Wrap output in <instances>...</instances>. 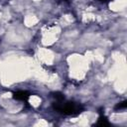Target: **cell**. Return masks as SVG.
Returning a JSON list of instances; mask_svg holds the SVG:
<instances>
[{"instance_id": "cell-5", "label": "cell", "mask_w": 127, "mask_h": 127, "mask_svg": "<svg viewBox=\"0 0 127 127\" xmlns=\"http://www.w3.org/2000/svg\"><path fill=\"white\" fill-rule=\"evenodd\" d=\"M54 97L56 98L57 101H61V100H64V96L61 92H56V93H54Z\"/></svg>"}, {"instance_id": "cell-4", "label": "cell", "mask_w": 127, "mask_h": 127, "mask_svg": "<svg viewBox=\"0 0 127 127\" xmlns=\"http://www.w3.org/2000/svg\"><path fill=\"white\" fill-rule=\"evenodd\" d=\"M127 107V101L124 100L120 103H118L116 106H115V110H121V109H125Z\"/></svg>"}, {"instance_id": "cell-3", "label": "cell", "mask_w": 127, "mask_h": 127, "mask_svg": "<svg viewBox=\"0 0 127 127\" xmlns=\"http://www.w3.org/2000/svg\"><path fill=\"white\" fill-rule=\"evenodd\" d=\"M94 125H96V126H101V127H105V126H109L110 123H109V121L107 120V118H106L104 115H100L99 118H98V120H97V122H96Z\"/></svg>"}, {"instance_id": "cell-6", "label": "cell", "mask_w": 127, "mask_h": 127, "mask_svg": "<svg viewBox=\"0 0 127 127\" xmlns=\"http://www.w3.org/2000/svg\"><path fill=\"white\" fill-rule=\"evenodd\" d=\"M98 1H100V2H109L110 0H98Z\"/></svg>"}, {"instance_id": "cell-2", "label": "cell", "mask_w": 127, "mask_h": 127, "mask_svg": "<svg viewBox=\"0 0 127 127\" xmlns=\"http://www.w3.org/2000/svg\"><path fill=\"white\" fill-rule=\"evenodd\" d=\"M13 98L16 100H20V101H27L29 98V93L27 91H17L13 93Z\"/></svg>"}, {"instance_id": "cell-1", "label": "cell", "mask_w": 127, "mask_h": 127, "mask_svg": "<svg viewBox=\"0 0 127 127\" xmlns=\"http://www.w3.org/2000/svg\"><path fill=\"white\" fill-rule=\"evenodd\" d=\"M54 108L59 111L62 112L65 115H78L79 113H81L83 111V106L79 103H75V102H71V101H65L61 100V101H57L54 103Z\"/></svg>"}, {"instance_id": "cell-7", "label": "cell", "mask_w": 127, "mask_h": 127, "mask_svg": "<svg viewBox=\"0 0 127 127\" xmlns=\"http://www.w3.org/2000/svg\"><path fill=\"white\" fill-rule=\"evenodd\" d=\"M63 1H67V0H63Z\"/></svg>"}]
</instances>
